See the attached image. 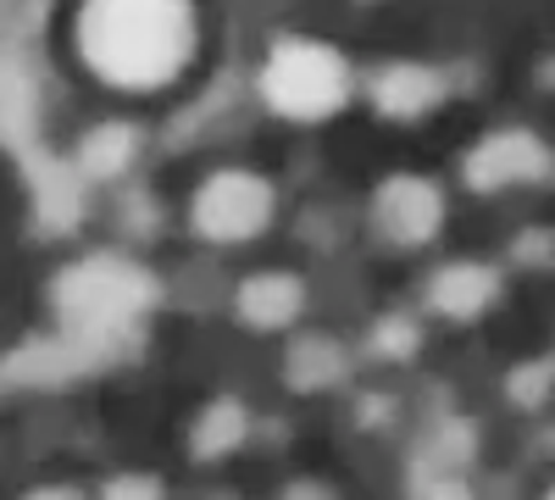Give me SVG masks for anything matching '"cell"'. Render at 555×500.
<instances>
[{
  "instance_id": "6da1fadb",
  "label": "cell",
  "mask_w": 555,
  "mask_h": 500,
  "mask_svg": "<svg viewBox=\"0 0 555 500\" xmlns=\"http://www.w3.org/2000/svg\"><path fill=\"white\" fill-rule=\"evenodd\" d=\"M78 56L117 89H162L195 56V0H83L78 7Z\"/></svg>"
},
{
  "instance_id": "7a4b0ae2",
  "label": "cell",
  "mask_w": 555,
  "mask_h": 500,
  "mask_svg": "<svg viewBox=\"0 0 555 500\" xmlns=\"http://www.w3.org/2000/svg\"><path fill=\"white\" fill-rule=\"evenodd\" d=\"M261 101L278 117L322 123L350 101V62L322 39H278L261 67Z\"/></svg>"
},
{
  "instance_id": "3957f363",
  "label": "cell",
  "mask_w": 555,
  "mask_h": 500,
  "mask_svg": "<svg viewBox=\"0 0 555 500\" xmlns=\"http://www.w3.org/2000/svg\"><path fill=\"white\" fill-rule=\"evenodd\" d=\"M190 222H195V234L211 240V245H245L272 222V184L261 172L222 167L195 190Z\"/></svg>"
},
{
  "instance_id": "277c9868",
  "label": "cell",
  "mask_w": 555,
  "mask_h": 500,
  "mask_svg": "<svg viewBox=\"0 0 555 500\" xmlns=\"http://www.w3.org/2000/svg\"><path fill=\"white\" fill-rule=\"evenodd\" d=\"M373 222L389 245H428L444 222V195L428 184V178L395 172L378 184L373 195Z\"/></svg>"
},
{
  "instance_id": "5b68a950",
  "label": "cell",
  "mask_w": 555,
  "mask_h": 500,
  "mask_svg": "<svg viewBox=\"0 0 555 500\" xmlns=\"http://www.w3.org/2000/svg\"><path fill=\"white\" fill-rule=\"evenodd\" d=\"M544 172H550V151L533 140L528 128L489 133V140L467 156V184L478 195L505 190V184H533V178H544Z\"/></svg>"
},
{
  "instance_id": "8992f818",
  "label": "cell",
  "mask_w": 555,
  "mask_h": 500,
  "mask_svg": "<svg viewBox=\"0 0 555 500\" xmlns=\"http://www.w3.org/2000/svg\"><path fill=\"white\" fill-rule=\"evenodd\" d=\"M300 306H306V290H300V279H289V272H256V279H245L234 290L240 323L245 329H261V334L289 329L295 317H300Z\"/></svg>"
},
{
  "instance_id": "52a82bcc",
  "label": "cell",
  "mask_w": 555,
  "mask_h": 500,
  "mask_svg": "<svg viewBox=\"0 0 555 500\" xmlns=\"http://www.w3.org/2000/svg\"><path fill=\"white\" fill-rule=\"evenodd\" d=\"M494 295H500V279H494L483 261H450V267L434 272V284H428L434 311L455 317V323H473V317H483Z\"/></svg>"
},
{
  "instance_id": "ba28073f",
  "label": "cell",
  "mask_w": 555,
  "mask_h": 500,
  "mask_svg": "<svg viewBox=\"0 0 555 500\" xmlns=\"http://www.w3.org/2000/svg\"><path fill=\"white\" fill-rule=\"evenodd\" d=\"M444 101V78L434 67H416V62H395L373 78V106L384 117H423Z\"/></svg>"
},
{
  "instance_id": "9c48e42d",
  "label": "cell",
  "mask_w": 555,
  "mask_h": 500,
  "mask_svg": "<svg viewBox=\"0 0 555 500\" xmlns=\"http://www.w3.org/2000/svg\"><path fill=\"white\" fill-rule=\"evenodd\" d=\"M284 373H289L295 389H322V384H334L345 373V356H339L334 339H300L284 361Z\"/></svg>"
},
{
  "instance_id": "30bf717a",
  "label": "cell",
  "mask_w": 555,
  "mask_h": 500,
  "mask_svg": "<svg viewBox=\"0 0 555 500\" xmlns=\"http://www.w3.org/2000/svg\"><path fill=\"white\" fill-rule=\"evenodd\" d=\"M245 439V412L234 400H217L211 412L195 423V450L201 457H222V450H234Z\"/></svg>"
},
{
  "instance_id": "8fae6325",
  "label": "cell",
  "mask_w": 555,
  "mask_h": 500,
  "mask_svg": "<svg viewBox=\"0 0 555 500\" xmlns=\"http://www.w3.org/2000/svg\"><path fill=\"white\" fill-rule=\"evenodd\" d=\"M128 156H133V128H122V123H106V128H95V133L83 140V167L95 172V178L122 172Z\"/></svg>"
},
{
  "instance_id": "7c38bea8",
  "label": "cell",
  "mask_w": 555,
  "mask_h": 500,
  "mask_svg": "<svg viewBox=\"0 0 555 500\" xmlns=\"http://www.w3.org/2000/svg\"><path fill=\"white\" fill-rule=\"evenodd\" d=\"M550 384V368H533V373H522V379H512V395L522 400V406H533V395Z\"/></svg>"
},
{
  "instance_id": "4fadbf2b",
  "label": "cell",
  "mask_w": 555,
  "mask_h": 500,
  "mask_svg": "<svg viewBox=\"0 0 555 500\" xmlns=\"http://www.w3.org/2000/svg\"><path fill=\"white\" fill-rule=\"evenodd\" d=\"M106 495H162V489H156V478H117Z\"/></svg>"
}]
</instances>
